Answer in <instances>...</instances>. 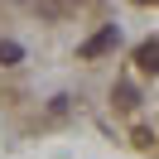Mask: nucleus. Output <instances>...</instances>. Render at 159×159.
<instances>
[{"mask_svg":"<svg viewBox=\"0 0 159 159\" xmlns=\"http://www.w3.org/2000/svg\"><path fill=\"white\" fill-rule=\"evenodd\" d=\"M116 43H120V29H116V24H106L101 34H92V39L77 48V58H101V53H111Z\"/></svg>","mask_w":159,"mask_h":159,"instance_id":"f257e3e1","label":"nucleus"},{"mask_svg":"<svg viewBox=\"0 0 159 159\" xmlns=\"http://www.w3.org/2000/svg\"><path fill=\"white\" fill-rule=\"evenodd\" d=\"M135 63H140V68H145V72H159V43H154V39H149V43H140V53H135Z\"/></svg>","mask_w":159,"mask_h":159,"instance_id":"f03ea898","label":"nucleus"},{"mask_svg":"<svg viewBox=\"0 0 159 159\" xmlns=\"http://www.w3.org/2000/svg\"><path fill=\"white\" fill-rule=\"evenodd\" d=\"M20 58H24V48H20V43H15V39H0V68H15Z\"/></svg>","mask_w":159,"mask_h":159,"instance_id":"7ed1b4c3","label":"nucleus"},{"mask_svg":"<svg viewBox=\"0 0 159 159\" xmlns=\"http://www.w3.org/2000/svg\"><path fill=\"white\" fill-rule=\"evenodd\" d=\"M116 106H135V87H130V82H120V87H116Z\"/></svg>","mask_w":159,"mask_h":159,"instance_id":"20e7f679","label":"nucleus"},{"mask_svg":"<svg viewBox=\"0 0 159 159\" xmlns=\"http://www.w3.org/2000/svg\"><path fill=\"white\" fill-rule=\"evenodd\" d=\"M140 5H149V0H140Z\"/></svg>","mask_w":159,"mask_h":159,"instance_id":"39448f33","label":"nucleus"}]
</instances>
